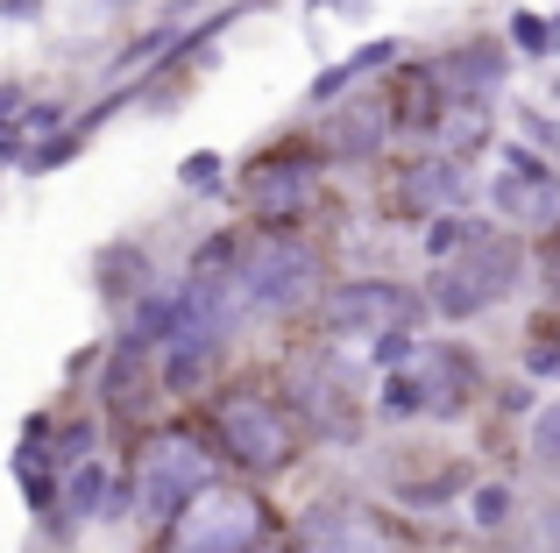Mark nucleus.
<instances>
[{"instance_id":"obj_4","label":"nucleus","mask_w":560,"mask_h":553,"mask_svg":"<svg viewBox=\"0 0 560 553\" xmlns=\"http://www.w3.org/2000/svg\"><path fill=\"white\" fill-rule=\"evenodd\" d=\"M327 199V156H319L313 128L262 142L242 170H234V207L248 227H305V213Z\"/></svg>"},{"instance_id":"obj_29","label":"nucleus","mask_w":560,"mask_h":553,"mask_svg":"<svg viewBox=\"0 0 560 553\" xmlns=\"http://www.w3.org/2000/svg\"><path fill=\"white\" fill-rule=\"evenodd\" d=\"M511 121H518V128H525V136H518V142H533V150H539V156H547V150H560V121H553V114H547V107H533V99H511Z\"/></svg>"},{"instance_id":"obj_30","label":"nucleus","mask_w":560,"mask_h":553,"mask_svg":"<svg viewBox=\"0 0 560 553\" xmlns=\"http://www.w3.org/2000/svg\"><path fill=\"white\" fill-rule=\"evenodd\" d=\"M71 121H79V114H71L65 99H28V114H22V121H14V128H22L28 142H50L57 128H71Z\"/></svg>"},{"instance_id":"obj_1","label":"nucleus","mask_w":560,"mask_h":553,"mask_svg":"<svg viewBox=\"0 0 560 553\" xmlns=\"http://www.w3.org/2000/svg\"><path fill=\"white\" fill-rule=\"evenodd\" d=\"M199 426L213 433L220 461H228L242 483H277L291 475L305 455H313V433H305L299 404L277 390L270 369H242V376H220L199 404Z\"/></svg>"},{"instance_id":"obj_27","label":"nucleus","mask_w":560,"mask_h":553,"mask_svg":"<svg viewBox=\"0 0 560 553\" xmlns=\"http://www.w3.org/2000/svg\"><path fill=\"white\" fill-rule=\"evenodd\" d=\"M490 404H497V426H533V412H539L547 398H539V390L518 376V384H497V390H490Z\"/></svg>"},{"instance_id":"obj_13","label":"nucleus","mask_w":560,"mask_h":553,"mask_svg":"<svg viewBox=\"0 0 560 553\" xmlns=\"http://www.w3.org/2000/svg\"><path fill=\"white\" fill-rule=\"evenodd\" d=\"M433 71H440V85H447V99L497 107V93H504V79H511V43L504 36H462L433 57Z\"/></svg>"},{"instance_id":"obj_34","label":"nucleus","mask_w":560,"mask_h":553,"mask_svg":"<svg viewBox=\"0 0 560 553\" xmlns=\"http://www.w3.org/2000/svg\"><path fill=\"white\" fill-rule=\"evenodd\" d=\"M547 28H553V57H560V14H553V22H547Z\"/></svg>"},{"instance_id":"obj_26","label":"nucleus","mask_w":560,"mask_h":553,"mask_svg":"<svg viewBox=\"0 0 560 553\" xmlns=\"http://www.w3.org/2000/svg\"><path fill=\"white\" fill-rule=\"evenodd\" d=\"M178 185H185V192H199V199L228 192V156H220V150H191L185 164H178Z\"/></svg>"},{"instance_id":"obj_2","label":"nucleus","mask_w":560,"mask_h":553,"mask_svg":"<svg viewBox=\"0 0 560 553\" xmlns=\"http://www.w3.org/2000/svg\"><path fill=\"white\" fill-rule=\"evenodd\" d=\"M327 291H334V256L305 227H248L242 270H234V298H242L248 327L313 319Z\"/></svg>"},{"instance_id":"obj_28","label":"nucleus","mask_w":560,"mask_h":553,"mask_svg":"<svg viewBox=\"0 0 560 553\" xmlns=\"http://www.w3.org/2000/svg\"><path fill=\"white\" fill-rule=\"evenodd\" d=\"M85 142H93V136H85V128H79V121H71V128H65V136H50V142H36V150H28V164H22V170H28V178H43V170H57V164H71V156H79V150H85Z\"/></svg>"},{"instance_id":"obj_8","label":"nucleus","mask_w":560,"mask_h":553,"mask_svg":"<svg viewBox=\"0 0 560 553\" xmlns=\"http://www.w3.org/2000/svg\"><path fill=\"white\" fill-rule=\"evenodd\" d=\"M376 207L383 221H405V227H433L440 213H476V170L454 164L447 150H411L383 170Z\"/></svg>"},{"instance_id":"obj_5","label":"nucleus","mask_w":560,"mask_h":553,"mask_svg":"<svg viewBox=\"0 0 560 553\" xmlns=\"http://www.w3.org/2000/svg\"><path fill=\"white\" fill-rule=\"evenodd\" d=\"M533 284V235H518V227H504V235H490L482 249L454 256V263H433L425 270V305H433V319H447V327H468V319H482L490 305H504L511 291Z\"/></svg>"},{"instance_id":"obj_9","label":"nucleus","mask_w":560,"mask_h":553,"mask_svg":"<svg viewBox=\"0 0 560 553\" xmlns=\"http://www.w3.org/2000/svg\"><path fill=\"white\" fill-rule=\"evenodd\" d=\"M291 553H411V532L397 526V518H383L376 504L319 497L313 511H299V526H291Z\"/></svg>"},{"instance_id":"obj_3","label":"nucleus","mask_w":560,"mask_h":553,"mask_svg":"<svg viewBox=\"0 0 560 553\" xmlns=\"http://www.w3.org/2000/svg\"><path fill=\"white\" fill-rule=\"evenodd\" d=\"M121 469L136 475V518L150 532H171L206 490L228 483V461H220L213 433L199 426V412L191 419H156V426L128 447Z\"/></svg>"},{"instance_id":"obj_15","label":"nucleus","mask_w":560,"mask_h":553,"mask_svg":"<svg viewBox=\"0 0 560 553\" xmlns=\"http://www.w3.org/2000/svg\"><path fill=\"white\" fill-rule=\"evenodd\" d=\"M164 284V270H156V256L142 249V242H107V249L93 256V291H100V305L107 313H136L150 291Z\"/></svg>"},{"instance_id":"obj_17","label":"nucleus","mask_w":560,"mask_h":553,"mask_svg":"<svg viewBox=\"0 0 560 553\" xmlns=\"http://www.w3.org/2000/svg\"><path fill=\"white\" fill-rule=\"evenodd\" d=\"M490 235H504L490 213H440V221L425 227V270H433V263H454V256H468V249H482Z\"/></svg>"},{"instance_id":"obj_19","label":"nucleus","mask_w":560,"mask_h":553,"mask_svg":"<svg viewBox=\"0 0 560 553\" xmlns=\"http://www.w3.org/2000/svg\"><path fill=\"white\" fill-rule=\"evenodd\" d=\"M433 150H447L454 164H468V156L497 150L490 107H476V99H447V121H440V142H433Z\"/></svg>"},{"instance_id":"obj_16","label":"nucleus","mask_w":560,"mask_h":553,"mask_svg":"<svg viewBox=\"0 0 560 553\" xmlns=\"http://www.w3.org/2000/svg\"><path fill=\"white\" fill-rule=\"evenodd\" d=\"M383 64H390V71L405 64V43H397V36H370L362 50H348L341 64H327L313 85H305V107H319V114H327V107H341V99H355V93L376 79Z\"/></svg>"},{"instance_id":"obj_14","label":"nucleus","mask_w":560,"mask_h":553,"mask_svg":"<svg viewBox=\"0 0 560 553\" xmlns=\"http://www.w3.org/2000/svg\"><path fill=\"white\" fill-rule=\"evenodd\" d=\"M482 490V461H425V469H397L390 483H383V497L397 504V511H454V504H468Z\"/></svg>"},{"instance_id":"obj_21","label":"nucleus","mask_w":560,"mask_h":553,"mask_svg":"<svg viewBox=\"0 0 560 553\" xmlns=\"http://www.w3.org/2000/svg\"><path fill=\"white\" fill-rule=\"evenodd\" d=\"M468 526H476L482 540H504V532L518 526V490H511L504 475H482V490L468 497Z\"/></svg>"},{"instance_id":"obj_12","label":"nucleus","mask_w":560,"mask_h":553,"mask_svg":"<svg viewBox=\"0 0 560 553\" xmlns=\"http://www.w3.org/2000/svg\"><path fill=\"white\" fill-rule=\"evenodd\" d=\"M419 376H425V398H433V419L454 426V419H476V404L490 398V369L468 341H425L419 348Z\"/></svg>"},{"instance_id":"obj_31","label":"nucleus","mask_w":560,"mask_h":553,"mask_svg":"<svg viewBox=\"0 0 560 553\" xmlns=\"http://www.w3.org/2000/svg\"><path fill=\"white\" fill-rule=\"evenodd\" d=\"M533 284L547 291V305H560V227L533 235Z\"/></svg>"},{"instance_id":"obj_7","label":"nucleus","mask_w":560,"mask_h":553,"mask_svg":"<svg viewBox=\"0 0 560 553\" xmlns=\"http://www.w3.org/2000/svg\"><path fill=\"white\" fill-rule=\"evenodd\" d=\"M425 319H433V305H425V291L405 284V276H341L305 327H313L319 348H334V341H376V333H390V327L419 333Z\"/></svg>"},{"instance_id":"obj_25","label":"nucleus","mask_w":560,"mask_h":553,"mask_svg":"<svg viewBox=\"0 0 560 553\" xmlns=\"http://www.w3.org/2000/svg\"><path fill=\"white\" fill-rule=\"evenodd\" d=\"M504 43L518 57H533V64H547L553 57V28H547V14H533V8H511V28H504Z\"/></svg>"},{"instance_id":"obj_11","label":"nucleus","mask_w":560,"mask_h":553,"mask_svg":"<svg viewBox=\"0 0 560 553\" xmlns=\"http://www.w3.org/2000/svg\"><path fill=\"white\" fill-rule=\"evenodd\" d=\"M313 142H319V156H327V170H362V164H376V156L390 150V114H383L376 93H355V99H341V107L319 114Z\"/></svg>"},{"instance_id":"obj_33","label":"nucleus","mask_w":560,"mask_h":553,"mask_svg":"<svg viewBox=\"0 0 560 553\" xmlns=\"http://www.w3.org/2000/svg\"><path fill=\"white\" fill-rule=\"evenodd\" d=\"M0 14H8V22H36L43 0H0Z\"/></svg>"},{"instance_id":"obj_24","label":"nucleus","mask_w":560,"mask_h":553,"mask_svg":"<svg viewBox=\"0 0 560 553\" xmlns=\"http://www.w3.org/2000/svg\"><path fill=\"white\" fill-rule=\"evenodd\" d=\"M419 333H411V327H390V333H376V341H370V369L376 376H397V369H419Z\"/></svg>"},{"instance_id":"obj_10","label":"nucleus","mask_w":560,"mask_h":553,"mask_svg":"<svg viewBox=\"0 0 560 553\" xmlns=\"http://www.w3.org/2000/svg\"><path fill=\"white\" fill-rule=\"evenodd\" d=\"M376 99H383V114H390V136L397 142H419V150H433V142H440V121H447V85H440L433 57H405L397 71H383Z\"/></svg>"},{"instance_id":"obj_32","label":"nucleus","mask_w":560,"mask_h":553,"mask_svg":"<svg viewBox=\"0 0 560 553\" xmlns=\"http://www.w3.org/2000/svg\"><path fill=\"white\" fill-rule=\"evenodd\" d=\"M539 540H547V553H560V497L539 511Z\"/></svg>"},{"instance_id":"obj_23","label":"nucleus","mask_w":560,"mask_h":553,"mask_svg":"<svg viewBox=\"0 0 560 553\" xmlns=\"http://www.w3.org/2000/svg\"><path fill=\"white\" fill-rule=\"evenodd\" d=\"M525 455H533V469L560 475V398H547L533 412V426H525Z\"/></svg>"},{"instance_id":"obj_18","label":"nucleus","mask_w":560,"mask_h":553,"mask_svg":"<svg viewBox=\"0 0 560 553\" xmlns=\"http://www.w3.org/2000/svg\"><path fill=\"white\" fill-rule=\"evenodd\" d=\"M242 249H248V227H213V235H199V249L185 256V284H228L234 270H242Z\"/></svg>"},{"instance_id":"obj_20","label":"nucleus","mask_w":560,"mask_h":553,"mask_svg":"<svg viewBox=\"0 0 560 553\" xmlns=\"http://www.w3.org/2000/svg\"><path fill=\"white\" fill-rule=\"evenodd\" d=\"M376 419L383 426H419V419H433V398H425V376L419 369H397L376 384Z\"/></svg>"},{"instance_id":"obj_6","label":"nucleus","mask_w":560,"mask_h":553,"mask_svg":"<svg viewBox=\"0 0 560 553\" xmlns=\"http://www.w3.org/2000/svg\"><path fill=\"white\" fill-rule=\"evenodd\" d=\"M270 376H277V390L299 404V419H305V433H313V447H362V440H370L376 404L362 398L355 376H348L319 341H313V348H291L284 362H270Z\"/></svg>"},{"instance_id":"obj_22","label":"nucleus","mask_w":560,"mask_h":553,"mask_svg":"<svg viewBox=\"0 0 560 553\" xmlns=\"http://www.w3.org/2000/svg\"><path fill=\"white\" fill-rule=\"evenodd\" d=\"M497 178H511V185H560V170L533 150V142L504 136V142H497Z\"/></svg>"}]
</instances>
